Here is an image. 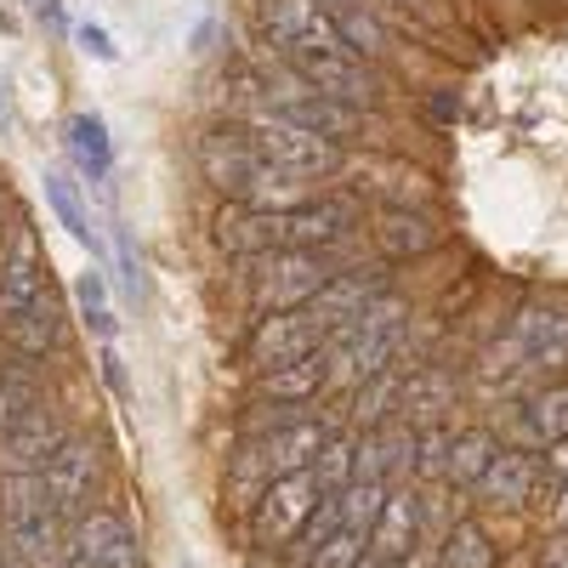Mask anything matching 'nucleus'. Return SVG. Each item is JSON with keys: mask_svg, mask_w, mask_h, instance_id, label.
<instances>
[{"mask_svg": "<svg viewBox=\"0 0 568 568\" xmlns=\"http://www.w3.org/2000/svg\"><path fill=\"white\" fill-rule=\"evenodd\" d=\"M40 409H45V393H40L34 375L18 369V364H0V444H7L18 426H29Z\"/></svg>", "mask_w": 568, "mask_h": 568, "instance_id": "nucleus-20", "label": "nucleus"}, {"mask_svg": "<svg viewBox=\"0 0 568 568\" xmlns=\"http://www.w3.org/2000/svg\"><path fill=\"white\" fill-rule=\"evenodd\" d=\"M80 45H85V52L98 58V63H114V58H120V52H114V40H109L98 23H80Z\"/></svg>", "mask_w": 568, "mask_h": 568, "instance_id": "nucleus-29", "label": "nucleus"}, {"mask_svg": "<svg viewBox=\"0 0 568 568\" xmlns=\"http://www.w3.org/2000/svg\"><path fill=\"white\" fill-rule=\"evenodd\" d=\"M273 120H284V125H302V131H313V136H347L353 125H358V109L353 103H336V98H284V103H273Z\"/></svg>", "mask_w": 568, "mask_h": 568, "instance_id": "nucleus-18", "label": "nucleus"}, {"mask_svg": "<svg viewBox=\"0 0 568 568\" xmlns=\"http://www.w3.org/2000/svg\"><path fill=\"white\" fill-rule=\"evenodd\" d=\"M375 302H382V273H342L329 291H318L302 313L324 329V336H342V329L358 318V313H369Z\"/></svg>", "mask_w": 568, "mask_h": 568, "instance_id": "nucleus-15", "label": "nucleus"}, {"mask_svg": "<svg viewBox=\"0 0 568 568\" xmlns=\"http://www.w3.org/2000/svg\"><path fill=\"white\" fill-rule=\"evenodd\" d=\"M329 347V336L307 318V313H278V318H262V329L251 336V358L273 375V369H284V364H302V358H313V353H324Z\"/></svg>", "mask_w": 568, "mask_h": 568, "instance_id": "nucleus-13", "label": "nucleus"}, {"mask_svg": "<svg viewBox=\"0 0 568 568\" xmlns=\"http://www.w3.org/2000/svg\"><path fill=\"white\" fill-rule=\"evenodd\" d=\"M12 125H18V114H12V85H7V74H0V142L12 136Z\"/></svg>", "mask_w": 568, "mask_h": 568, "instance_id": "nucleus-31", "label": "nucleus"}, {"mask_svg": "<svg viewBox=\"0 0 568 568\" xmlns=\"http://www.w3.org/2000/svg\"><path fill=\"white\" fill-rule=\"evenodd\" d=\"M187 568H194V562H187Z\"/></svg>", "mask_w": 568, "mask_h": 568, "instance_id": "nucleus-38", "label": "nucleus"}, {"mask_svg": "<svg viewBox=\"0 0 568 568\" xmlns=\"http://www.w3.org/2000/svg\"><path fill=\"white\" fill-rule=\"evenodd\" d=\"M63 142H69V160L91 176V182H103L109 171H114V149H109V125H103V114H74L69 120V131H63Z\"/></svg>", "mask_w": 568, "mask_h": 568, "instance_id": "nucleus-19", "label": "nucleus"}, {"mask_svg": "<svg viewBox=\"0 0 568 568\" xmlns=\"http://www.w3.org/2000/svg\"><path fill=\"white\" fill-rule=\"evenodd\" d=\"M546 478L568 489V444H557V449H551V460H546Z\"/></svg>", "mask_w": 568, "mask_h": 568, "instance_id": "nucleus-32", "label": "nucleus"}, {"mask_svg": "<svg viewBox=\"0 0 568 568\" xmlns=\"http://www.w3.org/2000/svg\"><path fill=\"white\" fill-rule=\"evenodd\" d=\"M387 466H415V433H409V426H382V433H369L364 449H358V471H353V478L387 484Z\"/></svg>", "mask_w": 568, "mask_h": 568, "instance_id": "nucleus-21", "label": "nucleus"}, {"mask_svg": "<svg viewBox=\"0 0 568 568\" xmlns=\"http://www.w3.org/2000/svg\"><path fill=\"white\" fill-rule=\"evenodd\" d=\"M0 535H7V546L34 562V568H52L63 562V517L52 506V495H45L40 471H7L0 478Z\"/></svg>", "mask_w": 568, "mask_h": 568, "instance_id": "nucleus-3", "label": "nucleus"}, {"mask_svg": "<svg viewBox=\"0 0 568 568\" xmlns=\"http://www.w3.org/2000/svg\"><path fill=\"white\" fill-rule=\"evenodd\" d=\"M404 336V307L398 302H375L369 313H358L342 336H329V382H364V375H382V364L398 353Z\"/></svg>", "mask_w": 568, "mask_h": 568, "instance_id": "nucleus-7", "label": "nucleus"}, {"mask_svg": "<svg viewBox=\"0 0 568 568\" xmlns=\"http://www.w3.org/2000/svg\"><path fill=\"white\" fill-rule=\"evenodd\" d=\"M200 171H205L211 187H222L227 200H240L251 211H267L278 194H296V182L262 160L251 131H211L200 142Z\"/></svg>", "mask_w": 568, "mask_h": 568, "instance_id": "nucleus-4", "label": "nucleus"}, {"mask_svg": "<svg viewBox=\"0 0 568 568\" xmlns=\"http://www.w3.org/2000/svg\"><path fill=\"white\" fill-rule=\"evenodd\" d=\"M358 222L347 200H302L284 211H251V216H222V251L233 256H278V251H324Z\"/></svg>", "mask_w": 568, "mask_h": 568, "instance_id": "nucleus-2", "label": "nucleus"}, {"mask_svg": "<svg viewBox=\"0 0 568 568\" xmlns=\"http://www.w3.org/2000/svg\"><path fill=\"white\" fill-rule=\"evenodd\" d=\"M318 382H329V353H313V358H302V364L273 369V375H267V393L284 398V404H296V398H313Z\"/></svg>", "mask_w": 568, "mask_h": 568, "instance_id": "nucleus-26", "label": "nucleus"}, {"mask_svg": "<svg viewBox=\"0 0 568 568\" xmlns=\"http://www.w3.org/2000/svg\"><path fill=\"white\" fill-rule=\"evenodd\" d=\"M324 506V489H318V471H296V478H278L262 489L256 511H251V540L262 551H278L302 540V529L313 524V511Z\"/></svg>", "mask_w": 568, "mask_h": 568, "instance_id": "nucleus-8", "label": "nucleus"}, {"mask_svg": "<svg viewBox=\"0 0 568 568\" xmlns=\"http://www.w3.org/2000/svg\"><path fill=\"white\" fill-rule=\"evenodd\" d=\"M251 142L262 149V160L273 165V171H284V176H329L342 165V149L329 136H313V131H302V125H284V120H256L251 125Z\"/></svg>", "mask_w": 568, "mask_h": 568, "instance_id": "nucleus-11", "label": "nucleus"}, {"mask_svg": "<svg viewBox=\"0 0 568 568\" xmlns=\"http://www.w3.org/2000/svg\"><path fill=\"white\" fill-rule=\"evenodd\" d=\"M40 484H45V495H52L63 524H80V517L91 511V495H98V484H103L98 444H91V438H69L52 460L40 466Z\"/></svg>", "mask_w": 568, "mask_h": 568, "instance_id": "nucleus-12", "label": "nucleus"}, {"mask_svg": "<svg viewBox=\"0 0 568 568\" xmlns=\"http://www.w3.org/2000/svg\"><path fill=\"white\" fill-rule=\"evenodd\" d=\"M342 278V262L329 251H278V256H262L256 262V284H251V302L262 313H302L318 291Z\"/></svg>", "mask_w": 568, "mask_h": 568, "instance_id": "nucleus-6", "label": "nucleus"}, {"mask_svg": "<svg viewBox=\"0 0 568 568\" xmlns=\"http://www.w3.org/2000/svg\"><path fill=\"white\" fill-rule=\"evenodd\" d=\"M375 240H382V251L393 256V262H404V256H420V251H433L438 245V227H433V216H409V211H387L382 216V227H375Z\"/></svg>", "mask_w": 568, "mask_h": 568, "instance_id": "nucleus-23", "label": "nucleus"}, {"mask_svg": "<svg viewBox=\"0 0 568 568\" xmlns=\"http://www.w3.org/2000/svg\"><path fill=\"white\" fill-rule=\"evenodd\" d=\"M329 449V433L307 415H278L267 433H251L240 460H233V478L240 484H278V478H296V471H313L318 455Z\"/></svg>", "mask_w": 568, "mask_h": 568, "instance_id": "nucleus-5", "label": "nucleus"}, {"mask_svg": "<svg viewBox=\"0 0 568 568\" xmlns=\"http://www.w3.org/2000/svg\"><path fill=\"white\" fill-rule=\"evenodd\" d=\"M420 540V500L409 489H393L382 517H375V529H369V557H387V562H404Z\"/></svg>", "mask_w": 568, "mask_h": 568, "instance_id": "nucleus-16", "label": "nucleus"}, {"mask_svg": "<svg viewBox=\"0 0 568 568\" xmlns=\"http://www.w3.org/2000/svg\"><path fill=\"white\" fill-rule=\"evenodd\" d=\"M511 369H568V318L562 313H524L506 336Z\"/></svg>", "mask_w": 568, "mask_h": 568, "instance_id": "nucleus-14", "label": "nucleus"}, {"mask_svg": "<svg viewBox=\"0 0 568 568\" xmlns=\"http://www.w3.org/2000/svg\"><path fill=\"white\" fill-rule=\"evenodd\" d=\"M358 568H398V562H387V557H369V551H364V557H358Z\"/></svg>", "mask_w": 568, "mask_h": 568, "instance_id": "nucleus-34", "label": "nucleus"}, {"mask_svg": "<svg viewBox=\"0 0 568 568\" xmlns=\"http://www.w3.org/2000/svg\"><path fill=\"white\" fill-rule=\"evenodd\" d=\"M540 568H568V535L562 529L540 540Z\"/></svg>", "mask_w": 568, "mask_h": 568, "instance_id": "nucleus-30", "label": "nucleus"}, {"mask_svg": "<svg viewBox=\"0 0 568 568\" xmlns=\"http://www.w3.org/2000/svg\"><path fill=\"white\" fill-rule=\"evenodd\" d=\"M0 336L23 358H45L63 342V307H58L52 278H45L29 222H18L7 256H0Z\"/></svg>", "mask_w": 568, "mask_h": 568, "instance_id": "nucleus-1", "label": "nucleus"}, {"mask_svg": "<svg viewBox=\"0 0 568 568\" xmlns=\"http://www.w3.org/2000/svg\"><path fill=\"white\" fill-rule=\"evenodd\" d=\"M58 568H142V540L114 506H91L80 524H69Z\"/></svg>", "mask_w": 568, "mask_h": 568, "instance_id": "nucleus-9", "label": "nucleus"}, {"mask_svg": "<svg viewBox=\"0 0 568 568\" xmlns=\"http://www.w3.org/2000/svg\"><path fill=\"white\" fill-rule=\"evenodd\" d=\"M557 529L568 535V489H562V500H557Z\"/></svg>", "mask_w": 568, "mask_h": 568, "instance_id": "nucleus-35", "label": "nucleus"}, {"mask_svg": "<svg viewBox=\"0 0 568 568\" xmlns=\"http://www.w3.org/2000/svg\"><path fill=\"white\" fill-rule=\"evenodd\" d=\"M40 12H45V18H52V23H58V0H40Z\"/></svg>", "mask_w": 568, "mask_h": 568, "instance_id": "nucleus-36", "label": "nucleus"}, {"mask_svg": "<svg viewBox=\"0 0 568 568\" xmlns=\"http://www.w3.org/2000/svg\"><path fill=\"white\" fill-rule=\"evenodd\" d=\"M438 568H495V540L484 535L478 517H460L449 529L444 551H438Z\"/></svg>", "mask_w": 568, "mask_h": 568, "instance_id": "nucleus-25", "label": "nucleus"}, {"mask_svg": "<svg viewBox=\"0 0 568 568\" xmlns=\"http://www.w3.org/2000/svg\"><path fill=\"white\" fill-rule=\"evenodd\" d=\"M262 34L278 58H307V52H342L347 34L318 0H262Z\"/></svg>", "mask_w": 568, "mask_h": 568, "instance_id": "nucleus-10", "label": "nucleus"}, {"mask_svg": "<svg viewBox=\"0 0 568 568\" xmlns=\"http://www.w3.org/2000/svg\"><path fill=\"white\" fill-rule=\"evenodd\" d=\"M0 23H7V12H0Z\"/></svg>", "mask_w": 568, "mask_h": 568, "instance_id": "nucleus-37", "label": "nucleus"}, {"mask_svg": "<svg viewBox=\"0 0 568 568\" xmlns=\"http://www.w3.org/2000/svg\"><path fill=\"white\" fill-rule=\"evenodd\" d=\"M353 7H358V0H353Z\"/></svg>", "mask_w": 568, "mask_h": 568, "instance_id": "nucleus-39", "label": "nucleus"}, {"mask_svg": "<svg viewBox=\"0 0 568 568\" xmlns=\"http://www.w3.org/2000/svg\"><path fill=\"white\" fill-rule=\"evenodd\" d=\"M40 182H45V205L58 211V222L74 233L80 245H91V251H98V240H91V222H85V205H80V194H74V182H69L63 171H45Z\"/></svg>", "mask_w": 568, "mask_h": 568, "instance_id": "nucleus-27", "label": "nucleus"}, {"mask_svg": "<svg viewBox=\"0 0 568 568\" xmlns=\"http://www.w3.org/2000/svg\"><path fill=\"white\" fill-rule=\"evenodd\" d=\"M103 375H109V387H114V393H125V369H120L114 353H103Z\"/></svg>", "mask_w": 568, "mask_h": 568, "instance_id": "nucleus-33", "label": "nucleus"}, {"mask_svg": "<svg viewBox=\"0 0 568 568\" xmlns=\"http://www.w3.org/2000/svg\"><path fill=\"white\" fill-rule=\"evenodd\" d=\"M500 455V444L489 438V433H460V438H449L444 444V478L449 484H478L484 471H489V460Z\"/></svg>", "mask_w": 568, "mask_h": 568, "instance_id": "nucleus-24", "label": "nucleus"}, {"mask_svg": "<svg viewBox=\"0 0 568 568\" xmlns=\"http://www.w3.org/2000/svg\"><path fill=\"white\" fill-rule=\"evenodd\" d=\"M74 296H80V313H85V324H91V336H114V313H109V291H103V273L98 267H85L80 273V284H74Z\"/></svg>", "mask_w": 568, "mask_h": 568, "instance_id": "nucleus-28", "label": "nucleus"}, {"mask_svg": "<svg viewBox=\"0 0 568 568\" xmlns=\"http://www.w3.org/2000/svg\"><path fill=\"white\" fill-rule=\"evenodd\" d=\"M517 438H524V444H546V449L568 444V387L540 393L524 415H517Z\"/></svg>", "mask_w": 568, "mask_h": 568, "instance_id": "nucleus-22", "label": "nucleus"}, {"mask_svg": "<svg viewBox=\"0 0 568 568\" xmlns=\"http://www.w3.org/2000/svg\"><path fill=\"white\" fill-rule=\"evenodd\" d=\"M535 484H540V466L517 449H500L484 478L471 484V495L489 500V506H524V500H535Z\"/></svg>", "mask_w": 568, "mask_h": 568, "instance_id": "nucleus-17", "label": "nucleus"}]
</instances>
